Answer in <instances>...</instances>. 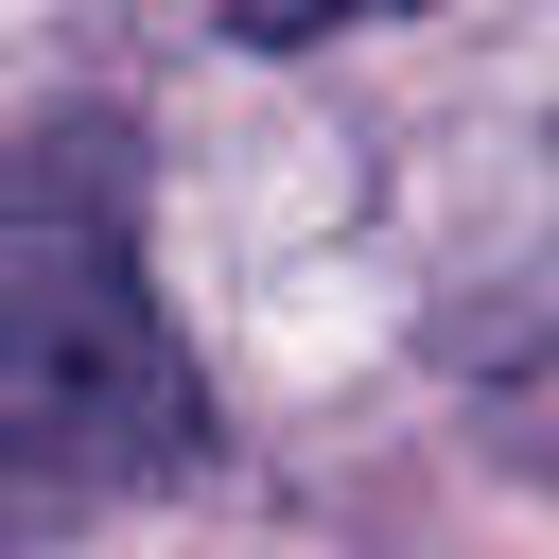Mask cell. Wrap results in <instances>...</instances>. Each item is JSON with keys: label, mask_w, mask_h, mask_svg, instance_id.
Here are the masks:
<instances>
[{"label": "cell", "mask_w": 559, "mask_h": 559, "mask_svg": "<svg viewBox=\"0 0 559 559\" xmlns=\"http://www.w3.org/2000/svg\"><path fill=\"white\" fill-rule=\"evenodd\" d=\"M210 402L192 349L140 280V192H122V122H35V157L0 175V507H105L192 472Z\"/></svg>", "instance_id": "cell-1"}, {"label": "cell", "mask_w": 559, "mask_h": 559, "mask_svg": "<svg viewBox=\"0 0 559 559\" xmlns=\"http://www.w3.org/2000/svg\"><path fill=\"white\" fill-rule=\"evenodd\" d=\"M332 17H384V0H227V35H245V52H280V35H332Z\"/></svg>", "instance_id": "cell-2"}]
</instances>
